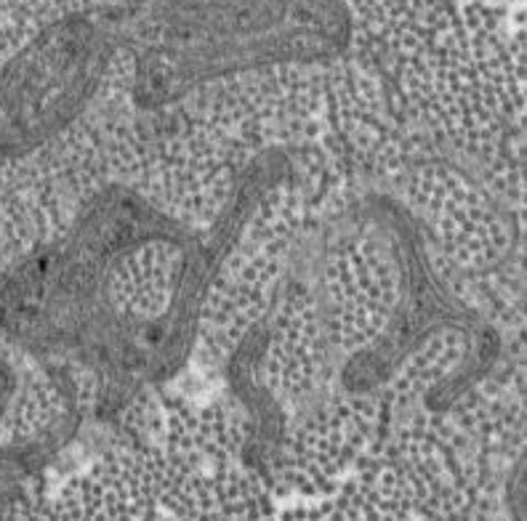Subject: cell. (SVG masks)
Listing matches in <instances>:
<instances>
[{
  "label": "cell",
  "mask_w": 527,
  "mask_h": 521,
  "mask_svg": "<svg viewBox=\"0 0 527 521\" xmlns=\"http://www.w3.org/2000/svg\"><path fill=\"white\" fill-rule=\"evenodd\" d=\"M110 53V43L83 22L35 51L0 93V147L27 152L72 125L94 99Z\"/></svg>",
  "instance_id": "3"
},
{
  "label": "cell",
  "mask_w": 527,
  "mask_h": 521,
  "mask_svg": "<svg viewBox=\"0 0 527 521\" xmlns=\"http://www.w3.org/2000/svg\"><path fill=\"white\" fill-rule=\"evenodd\" d=\"M189 229L126 186H107L72 234L40 253L11 288L13 333L51 351H72L104 372L115 340L112 288L120 266L152 247L189 242Z\"/></svg>",
  "instance_id": "1"
},
{
  "label": "cell",
  "mask_w": 527,
  "mask_h": 521,
  "mask_svg": "<svg viewBox=\"0 0 527 521\" xmlns=\"http://www.w3.org/2000/svg\"><path fill=\"white\" fill-rule=\"evenodd\" d=\"M360 221L373 229L378 245L389 256L397 301L381 338L349 359L344 370L346 388L357 393L373 391L434 335L458 333L466 343V354L458 362V370L429 393L434 412H445L490 372L501 354V338L477 311L463 306L440 282L429 261L424 231L410 210L389 197H373L362 205Z\"/></svg>",
  "instance_id": "2"
}]
</instances>
